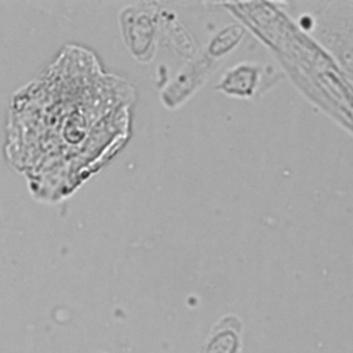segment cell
<instances>
[{
    "mask_svg": "<svg viewBox=\"0 0 353 353\" xmlns=\"http://www.w3.org/2000/svg\"><path fill=\"white\" fill-rule=\"evenodd\" d=\"M240 345V323L233 316L223 317L211 331L204 353H237Z\"/></svg>",
    "mask_w": 353,
    "mask_h": 353,
    "instance_id": "obj_1",
    "label": "cell"
}]
</instances>
